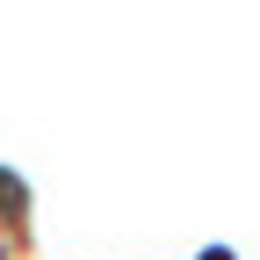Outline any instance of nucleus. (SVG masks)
Returning <instances> with one entry per match:
<instances>
[{"mask_svg": "<svg viewBox=\"0 0 260 260\" xmlns=\"http://www.w3.org/2000/svg\"><path fill=\"white\" fill-rule=\"evenodd\" d=\"M22 203H29V188L15 174H0V217H22Z\"/></svg>", "mask_w": 260, "mask_h": 260, "instance_id": "obj_1", "label": "nucleus"}, {"mask_svg": "<svg viewBox=\"0 0 260 260\" xmlns=\"http://www.w3.org/2000/svg\"><path fill=\"white\" fill-rule=\"evenodd\" d=\"M203 260H232V253H224V246H210V253H203Z\"/></svg>", "mask_w": 260, "mask_h": 260, "instance_id": "obj_2", "label": "nucleus"}]
</instances>
